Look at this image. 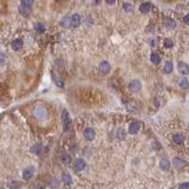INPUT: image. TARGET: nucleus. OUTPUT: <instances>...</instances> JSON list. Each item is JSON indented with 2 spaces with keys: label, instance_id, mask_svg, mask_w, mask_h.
<instances>
[{
  "label": "nucleus",
  "instance_id": "nucleus-21",
  "mask_svg": "<svg viewBox=\"0 0 189 189\" xmlns=\"http://www.w3.org/2000/svg\"><path fill=\"white\" fill-rule=\"evenodd\" d=\"M184 140V136H183V134L177 133V134H175V135L173 136L174 143H176V144H178V145H180V144L183 143Z\"/></svg>",
  "mask_w": 189,
  "mask_h": 189
},
{
  "label": "nucleus",
  "instance_id": "nucleus-10",
  "mask_svg": "<svg viewBox=\"0 0 189 189\" xmlns=\"http://www.w3.org/2000/svg\"><path fill=\"white\" fill-rule=\"evenodd\" d=\"M19 12H20V13L22 14L23 16L27 17V16H28L31 13V7H27V6H25V5L20 4V6H19Z\"/></svg>",
  "mask_w": 189,
  "mask_h": 189
},
{
  "label": "nucleus",
  "instance_id": "nucleus-30",
  "mask_svg": "<svg viewBox=\"0 0 189 189\" xmlns=\"http://www.w3.org/2000/svg\"><path fill=\"white\" fill-rule=\"evenodd\" d=\"M21 4L25 5V6H27V7H31V5L33 4V1H30V0H25V1L21 2Z\"/></svg>",
  "mask_w": 189,
  "mask_h": 189
},
{
  "label": "nucleus",
  "instance_id": "nucleus-23",
  "mask_svg": "<svg viewBox=\"0 0 189 189\" xmlns=\"http://www.w3.org/2000/svg\"><path fill=\"white\" fill-rule=\"evenodd\" d=\"M63 181L65 183V184H72V177H71V175H69V174H63Z\"/></svg>",
  "mask_w": 189,
  "mask_h": 189
},
{
  "label": "nucleus",
  "instance_id": "nucleus-2",
  "mask_svg": "<svg viewBox=\"0 0 189 189\" xmlns=\"http://www.w3.org/2000/svg\"><path fill=\"white\" fill-rule=\"evenodd\" d=\"M62 119H63V130H65V131H67L69 130V127H70V124H71V117H70L68 111L63 110V113H62Z\"/></svg>",
  "mask_w": 189,
  "mask_h": 189
},
{
  "label": "nucleus",
  "instance_id": "nucleus-15",
  "mask_svg": "<svg viewBox=\"0 0 189 189\" xmlns=\"http://www.w3.org/2000/svg\"><path fill=\"white\" fill-rule=\"evenodd\" d=\"M139 9H140V12H143V13H148L149 10L151 9V5L149 4L148 2H145V3H142L139 7Z\"/></svg>",
  "mask_w": 189,
  "mask_h": 189
},
{
  "label": "nucleus",
  "instance_id": "nucleus-36",
  "mask_svg": "<svg viewBox=\"0 0 189 189\" xmlns=\"http://www.w3.org/2000/svg\"><path fill=\"white\" fill-rule=\"evenodd\" d=\"M107 3H109V4H113L115 1H107Z\"/></svg>",
  "mask_w": 189,
  "mask_h": 189
},
{
  "label": "nucleus",
  "instance_id": "nucleus-31",
  "mask_svg": "<svg viewBox=\"0 0 189 189\" xmlns=\"http://www.w3.org/2000/svg\"><path fill=\"white\" fill-rule=\"evenodd\" d=\"M179 189H189V184H188V183L181 184L180 186H179Z\"/></svg>",
  "mask_w": 189,
  "mask_h": 189
},
{
  "label": "nucleus",
  "instance_id": "nucleus-35",
  "mask_svg": "<svg viewBox=\"0 0 189 189\" xmlns=\"http://www.w3.org/2000/svg\"><path fill=\"white\" fill-rule=\"evenodd\" d=\"M34 189H44V187L41 186V185H38V186H36Z\"/></svg>",
  "mask_w": 189,
  "mask_h": 189
},
{
  "label": "nucleus",
  "instance_id": "nucleus-24",
  "mask_svg": "<svg viewBox=\"0 0 189 189\" xmlns=\"http://www.w3.org/2000/svg\"><path fill=\"white\" fill-rule=\"evenodd\" d=\"M164 70H165V72L166 74H169V73L172 72V70H173L172 63H171V62H166V65H165V68H164Z\"/></svg>",
  "mask_w": 189,
  "mask_h": 189
},
{
  "label": "nucleus",
  "instance_id": "nucleus-11",
  "mask_svg": "<svg viewBox=\"0 0 189 189\" xmlns=\"http://www.w3.org/2000/svg\"><path fill=\"white\" fill-rule=\"evenodd\" d=\"M12 47L13 50L18 51L21 48L23 47V40L22 39H15L12 43Z\"/></svg>",
  "mask_w": 189,
  "mask_h": 189
},
{
  "label": "nucleus",
  "instance_id": "nucleus-27",
  "mask_svg": "<svg viewBox=\"0 0 189 189\" xmlns=\"http://www.w3.org/2000/svg\"><path fill=\"white\" fill-rule=\"evenodd\" d=\"M164 45H165L166 48H171L173 46V42L172 40H170V39H166L164 42Z\"/></svg>",
  "mask_w": 189,
  "mask_h": 189
},
{
  "label": "nucleus",
  "instance_id": "nucleus-22",
  "mask_svg": "<svg viewBox=\"0 0 189 189\" xmlns=\"http://www.w3.org/2000/svg\"><path fill=\"white\" fill-rule=\"evenodd\" d=\"M151 60L152 63H154V65H159V63H161V58H160V56L158 54L153 53V54L151 55Z\"/></svg>",
  "mask_w": 189,
  "mask_h": 189
},
{
  "label": "nucleus",
  "instance_id": "nucleus-13",
  "mask_svg": "<svg viewBox=\"0 0 189 189\" xmlns=\"http://www.w3.org/2000/svg\"><path fill=\"white\" fill-rule=\"evenodd\" d=\"M173 165L176 167H181L186 165V161L181 158H179V157H176V158L173 159Z\"/></svg>",
  "mask_w": 189,
  "mask_h": 189
},
{
  "label": "nucleus",
  "instance_id": "nucleus-16",
  "mask_svg": "<svg viewBox=\"0 0 189 189\" xmlns=\"http://www.w3.org/2000/svg\"><path fill=\"white\" fill-rule=\"evenodd\" d=\"M178 84L181 89H187L188 88V80L184 77H181L178 80Z\"/></svg>",
  "mask_w": 189,
  "mask_h": 189
},
{
  "label": "nucleus",
  "instance_id": "nucleus-6",
  "mask_svg": "<svg viewBox=\"0 0 189 189\" xmlns=\"http://www.w3.org/2000/svg\"><path fill=\"white\" fill-rule=\"evenodd\" d=\"M33 174H34V167L33 166L27 167V168L23 171V179L30 180V178H32Z\"/></svg>",
  "mask_w": 189,
  "mask_h": 189
},
{
  "label": "nucleus",
  "instance_id": "nucleus-26",
  "mask_svg": "<svg viewBox=\"0 0 189 189\" xmlns=\"http://www.w3.org/2000/svg\"><path fill=\"white\" fill-rule=\"evenodd\" d=\"M59 185H60V181L58 179H56V178H54V179H52L51 181H50V186L53 188V189H55V188H58L59 187Z\"/></svg>",
  "mask_w": 189,
  "mask_h": 189
},
{
  "label": "nucleus",
  "instance_id": "nucleus-5",
  "mask_svg": "<svg viewBox=\"0 0 189 189\" xmlns=\"http://www.w3.org/2000/svg\"><path fill=\"white\" fill-rule=\"evenodd\" d=\"M83 136L86 140L92 141L96 136V133L94 130L91 129V128H87V129H85L83 131Z\"/></svg>",
  "mask_w": 189,
  "mask_h": 189
},
{
  "label": "nucleus",
  "instance_id": "nucleus-18",
  "mask_svg": "<svg viewBox=\"0 0 189 189\" xmlns=\"http://www.w3.org/2000/svg\"><path fill=\"white\" fill-rule=\"evenodd\" d=\"M34 30H36L38 33H44L45 31V27L43 23H36L34 25Z\"/></svg>",
  "mask_w": 189,
  "mask_h": 189
},
{
  "label": "nucleus",
  "instance_id": "nucleus-9",
  "mask_svg": "<svg viewBox=\"0 0 189 189\" xmlns=\"http://www.w3.org/2000/svg\"><path fill=\"white\" fill-rule=\"evenodd\" d=\"M139 130H140V123L137 122V121H134V122L130 124V126H129V133L131 134H136L138 133Z\"/></svg>",
  "mask_w": 189,
  "mask_h": 189
},
{
  "label": "nucleus",
  "instance_id": "nucleus-33",
  "mask_svg": "<svg viewBox=\"0 0 189 189\" xmlns=\"http://www.w3.org/2000/svg\"><path fill=\"white\" fill-rule=\"evenodd\" d=\"M117 136H118V138L119 139H121V138H124V136H125V133H124V130H119L118 131V133H117Z\"/></svg>",
  "mask_w": 189,
  "mask_h": 189
},
{
  "label": "nucleus",
  "instance_id": "nucleus-28",
  "mask_svg": "<svg viewBox=\"0 0 189 189\" xmlns=\"http://www.w3.org/2000/svg\"><path fill=\"white\" fill-rule=\"evenodd\" d=\"M6 62V55L4 53L0 52V65H4Z\"/></svg>",
  "mask_w": 189,
  "mask_h": 189
},
{
  "label": "nucleus",
  "instance_id": "nucleus-12",
  "mask_svg": "<svg viewBox=\"0 0 189 189\" xmlns=\"http://www.w3.org/2000/svg\"><path fill=\"white\" fill-rule=\"evenodd\" d=\"M74 166L77 170L81 171V170H83L84 167H85V162L82 159H77L76 161H75Z\"/></svg>",
  "mask_w": 189,
  "mask_h": 189
},
{
  "label": "nucleus",
  "instance_id": "nucleus-25",
  "mask_svg": "<svg viewBox=\"0 0 189 189\" xmlns=\"http://www.w3.org/2000/svg\"><path fill=\"white\" fill-rule=\"evenodd\" d=\"M60 25L62 27H70V19L68 18V17H65V18H63L62 20H60Z\"/></svg>",
  "mask_w": 189,
  "mask_h": 189
},
{
  "label": "nucleus",
  "instance_id": "nucleus-7",
  "mask_svg": "<svg viewBox=\"0 0 189 189\" xmlns=\"http://www.w3.org/2000/svg\"><path fill=\"white\" fill-rule=\"evenodd\" d=\"M178 71L181 74V75H187L189 72V67L187 65V63H185L184 62H180L178 63Z\"/></svg>",
  "mask_w": 189,
  "mask_h": 189
},
{
  "label": "nucleus",
  "instance_id": "nucleus-17",
  "mask_svg": "<svg viewBox=\"0 0 189 189\" xmlns=\"http://www.w3.org/2000/svg\"><path fill=\"white\" fill-rule=\"evenodd\" d=\"M53 80H54V82L56 83V85L58 87H60V88H63V86H65V83H63V80L60 78V77H58L57 75L55 74H53Z\"/></svg>",
  "mask_w": 189,
  "mask_h": 189
},
{
  "label": "nucleus",
  "instance_id": "nucleus-29",
  "mask_svg": "<svg viewBox=\"0 0 189 189\" xmlns=\"http://www.w3.org/2000/svg\"><path fill=\"white\" fill-rule=\"evenodd\" d=\"M123 7H124V10H126V12H131V4H129V3H124V5H123Z\"/></svg>",
  "mask_w": 189,
  "mask_h": 189
},
{
  "label": "nucleus",
  "instance_id": "nucleus-32",
  "mask_svg": "<svg viewBox=\"0 0 189 189\" xmlns=\"http://www.w3.org/2000/svg\"><path fill=\"white\" fill-rule=\"evenodd\" d=\"M62 161L65 162V163H69V162H70V156H68V155H63Z\"/></svg>",
  "mask_w": 189,
  "mask_h": 189
},
{
  "label": "nucleus",
  "instance_id": "nucleus-34",
  "mask_svg": "<svg viewBox=\"0 0 189 189\" xmlns=\"http://www.w3.org/2000/svg\"><path fill=\"white\" fill-rule=\"evenodd\" d=\"M184 23L185 24H188L189 23V14H186V15L184 16Z\"/></svg>",
  "mask_w": 189,
  "mask_h": 189
},
{
  "label": "nucleus",
  "instance_id": "nucleus-1",
  "mask_svg": "<svg viewBox=\"0 0 189 189\" xmlns=\"http://www.w3.org/2000/svg\"><path fill=\"white\" fill-rule=\"evenodd\" d=\"M33 115L34 117L36 118L37 120H40V121H45L48 118V112H47V109L44 107L43 105H37L34 107L33 109Z\"/></svg>",
  "mask_w": 189,
  "mask_h": 189
},
{
  "label": "nucleus",
  "instance_id": "nucleus-20",
  "mask_svg": "<svg viewBox=\"0 0 189 189\" xmlns=\"http://www.w3.org/2000/svg\"><path fill=\"white\" fill-rule=\"evenodd\" d=\"M166 27L169 30H173V28L176 27V21L174 19H166Z\"/></svg>",
  "mask_w": 189,
  "mask_h": 189
},
{
  "label": "nucleus",
  "instance_id": "nucleus-14",
  "mask_svg": "<svg viewBox=\"0 0 189 189\" xmlns=\"http://www.w3.org/2000/svg\"><path fill=\"white\" fill-rule=\"evenodd\" d=\"M159 166L162 170H168L170 166V162L167 159H162L159 163Z\"/></svg>",
  "mask_w": 189,
  "mask_h": 189
},
{
  "label": "nucleus",
  "instance_id": "nucleus-19",
  "mask_svg": "<svg viewBox=\"0 0 189 189\" xmlns=\"http://www.w3.org/2000/svg\"><path fill=\"white\" fill-rule=\"evenodd\" d=\"M42 151H43V148H42V146L41 145H34L33 147H31L30 148V151L34 153V154H36V155H40L41 153H42Z\"/></svg>",
  "mask_w": 189,
  "mask_h": 189
},
{
  "label": "nucleus",
  "instance_id": "nucleus-4",
  "mask_svg": "<svg viewBox=\"0 0 189 189\" xmlns=\"http://www.w3.org/2000/svg\"><path fill=\"white\" fill-rule=\"evenodd\" d=\"M98 69L102 74H108L111 71V65L107 60H103L102 63H100V65H99Z\"/></svg>",
  "mask_w": 189,
  "mask_h": 189
},
{
  "label": "nucleus",
  "instance_id": "nucleus-8",
  "mask_svg": "<svg viewBox=\"0 0 189 189\" xmlns=\"http://www.w3.org/2000/svg\"><path fill=\"white\" fill-rule=\"evenodd\" d=\"M80 25V16L78 14H73L70 19V26L72 27H78Z\"/></svg>",
  "mask_w": 189,
  "mask_h": 189
},
{
  "label": "nucleus",
  "instance_id": "nucleus-3",
  "mask_svg": "<svg viewBox=\"0 0 189 189\" xmlns=\"http://www.w3.org/2000/svg\"><path fill=\"white\" fill-rule=\"evenodd\" d=\"M129 90L131 92V93H137L141 90L142 88V84L140 82V80H131V82L129 83Z\"/></svg>",
  "mask_w": 189,
  "mask_h": 189
}]
</instances>
